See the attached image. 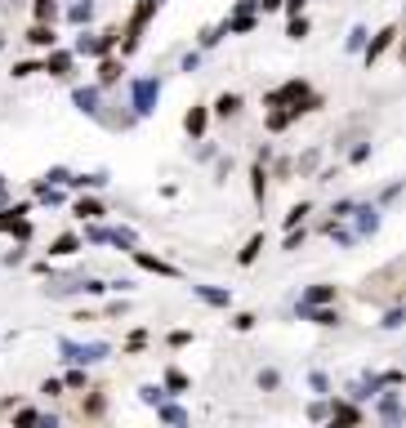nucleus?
<instances>
[{
	"instance_id": "24",
	"label": "nucleus",
	"mask_w": 406,
	"mask_h": 428,
	"mask_svg": "<svg viewBox=\"0 0 406 428\" xmlns=\"http://www.w3.org/2000/svg\"><path fill=\"white\" fill-rule=\"evenodd\" d=\"M304 32H308V23H304V18L295 14V23H290V36H295V41H299V36H304Z\"/></svg>"
},
{
	"instance_id": "20",
	"label": "nucleus",
	"mask_w": 406,
	"mask_h": 428,
	"mask_svg": "<svg viewBox=\"0 0 406 428\" xmlns=\"http://www.w3.org/2000/svg\"><path fill=\"white\" fill-rule=\"evenodd\" d=\"M196 294H201L205 303H228V294H223V290H205V285H201V290H196Z\"/></svg>"
},
{
	"instance_id": "25",
	"label": "nucleus",
	"mask_w": 406,
	"mask_h": 428,
	"mask_svg": "<svg viewBox=\"0 0 406 428\" xmlns=\"http://www.w3.org/2000/svg\"><path fill=\"white\" fill-rule=\"evenodd\" d=\"M254 196L263 201V165H254Z\"/></svg>"
},
{
	"instance_id": "28",
	"label": "nucleus",
	"mask_w": 406,
	"mask_h": 428,
	"mask_svg": "<svg viewBox=\"0 0 406 428\" xmlns=\"http://www.w3.org/2000/svg\"><path fill=\"white\" fill-rule=\"evenodd\" d=\"M259 5H263V9H277V5H281V0H259Z\"/></svg>"
},
{
	"instance_id": "10",
	"label": "nucleus",
	"mask_w": 406,
	"mask_h": 428,
	"mask_svg": "<svg viewBox=\"0 0 406 428\" xmlns=\"http://www.w3.org/2000/svg\"><path fill=\"white\" fill-rule=\"evenodd\" d=\"M77 250H81V241H77V236H72V232H63L59 241L50 245V254H77Z\"/></svg>"
},
{
	"instance_id": "23",
	"label": "nucleus",
	"mask_w": 406,
	"mask_h": 428,
	"mask_svg": "<svg viewBox=\"0 0 406 428\" xmlns=\"http://www.w3.org/2000/svg\"><path fill=\"white\" fill-rule=\"evenodd\" d=\"M72 18H77V23H85V18H90V0H81V5L72 9Z\"/></svg>"
},
{
	"instance_id": "4",
	"label": "nucleus",
	"mask_w": 406,
	"mask_h": 428,
	"mask_svg": "<svg viewBox=\"0 0 406 428\" xmlns=\"http://www.w3.org/2000/svg\"><path fill=\"white\" fill-rule=\"evenodd\" d=\"M63 353H72V361H99L108 348L103 344H90V348H77V344H63Z\"/></svg>"
},
{
	"instance_id": "22",
	"label": "nucleus",
	"mask_w": 406,
	"mask_h": 428,
	"mask_svg": "<svg viewBox=\"0 0 406 428\" xmlns=\"http://www.w3.org/2000/svg\"><path fill=\"white\" fill-rule=\"evenodd\" d=\"M165 384H170V388H187V375H183V370H170Z\"/></svg>"
},
{
	"instance_id": "21",
	"label": "nucleus",
	"mask_w": 406,
	"mask_h": 428,
	"mask_svg": "<svg viewBox=\"0 0 406 428\" xmlns=\"http://www.w3.org/2000/svg\"><path fill=\"white\" fill-rule=\"evenodd\" d=\"M81 415H103V397H99V393H94V397H90V402H85V406H81Z\"/></svg>"
},
{
	"instance_id": "18",
	"label": "nucleus",
	"mask_w": 406,
	"mask_h": 428,
	"mask_svg": "<svg viewBox=\"0 0 406 428\" xmlns=\"http://www.w3.org/2000/svg\"><path fill=\"white\" fill-rule=\"evenodd\" d=\"M54 14H59L54 0H36V18H41V23H45V18H54Z\"/></svg>"
},
{
	"instance_id": "7",
	"label": "nucleus",
	"mask_w": 406,
	"mask_h": 428,
	"mask_svg": "<svg viewBox=\"0 0 406 428\" xmlns=\"http://www.w3.org/2000/svg\"><path fill=\"white\" fill-rule=\"evenodd\" d=\"M183 130H187V134H201V130H205V108H192V112H187V116H183Z\"/></svg>"
},
{
	"instance_id": "16",
	"label": "nucleus",
	"mask_w": 406,
	"mask_h": 428,
	"mask_svg": "<svg viewBox=\"0 0 406 428\" xmlns=\"http://www.w3.org/2000/svg\"><path fill=\"white\" fill-rule=\"evenodd\" d=\"M304 312H308V317L317 321V326H335V321H339L335 312H322V308H304Z\"/></svg>"
},
{
	"instance_id": "27",
	"label": "nucleus",
	"mask_w": 406,
	"mask_h": 428,
	"mask_svg": "<svg viewBox=\"0 0 406 428\" xmlns=\"http://www.w3.org/2000/svg\"><path fill=\"white\" fill-rule=\"evenodd\" d=\"M286 9L290 14H304V0H286Z\"/></svg>"
},
{
	"instance_id": "1",
	"label": "nucleus",
	"mask_w": 406,
	"mask_h": 428,
	"mask_svg": "<svg viewBox=\"0 0 406 428\" xmlns=\"http://www.w3.org/2000/svg\"><path fill=\"white\" fill-rule=\"evenodd\" d=\"M156 5H161V0H139V5H134V14H130V27H125V50H134V45H139V36H143L148 18L156 14Z\"/></svg>"
},
{
	"instance_id": "11",
	"label": "nucleus",
	"mask_w": 406,
	"mask_h": 428,
	"mask_svg": "<svg viewBox=\"0 0 406 428\" xmlns=\"http://www.w3.org/2000/svg\"><path fill=\"white\" fill-rule=\"evenodd\" d=\"M237 108H241L237 94H219V103H214V112H219V116H237Z\"/></svg>"
},
{
	"instance_id": "5",
	"label": "nucleus",
	"mask_w": 406,
	"mask_h": 428,
	"mask_svg": "<svg viewBox=\"0 0 406 428\" xmlns=\"http://www.w3.org/2000/svg\"><path fill=\"white\" fill-rule=\"evenodd\" d=\"M330 299H335V285H313V290L304 294V308H322Z\"/></svg>"
},
{
	"instance_id": "9",
	"label": "nucleus",
	"mask_w": 406,
	"mask_h": 428,
	"mask_svg": "<svg viewBox=\"0 0 406 428\" xmlns=\"http://www.w3.org/2000/svg\"><path fill=\"white\" fill-rule=\"evenodd\" d=\"M68 68H72V59H68V54H50V59H45V68H41V72H54V76H68Z\"/></svg>"
},
{
	"instance_id": "15",
	"label": "nucleus",
	"mask_w": 406,
	"mask_h": 428,
	"mask_svg": "<svg viewBox=\"0 0 406 428\" xmlns=\"http://www.w3.org/2000/svg\"><path fill=\"white\" fill-rule=\"evenodd\" d=\"M77 214H85V218H99V214H103V205H99V201H85V196H81V201H77Z\"/></svg>"
},
{
	"instance_id": "6",
	"label": "nucleus",
	"mask_w": 406,
	"mask_h": 428,
	"mask_svg": "<svg viewBox=\"0 0 406 428\" xmlns=\"http://www.w3.org/2000/svg\"><path fill=\"white\" fill-rule=\"evenodd\" d=\"M134 259H139V268H148V272H161V277H174V268L161 259H152V254H143V250H134Z\"/></svg>"
},
{
	"instance_id": "14",
	"label": "nucleus",
	"mask_w": 406,
	"mask_h": 428,
	"mask_svg": "<svg viewBox=\"0 0 406 428\" xmlns=\"http://www.w3.org/2000/svg\"><path fill=\"white\" fill-rule=\"evenodd\" d=\"M259 250H263V232H259V236H250V245L241 250V263H254V254H259Z\"/></svg>"
},
{
	"instance_id": "19",
	"label": "nucleus",
	"mask_w": 406,
	"mask_h": 428,
	"mask_svg": "<svg viewBox=\"0 0 406 428\" xmlns=\"http://www.w3.org/2000/svg\"><path fill=\"white\" fill-rule=\"evenodd\" d=\"M250 27H254V18H250V14H237V18L228 23V32H250Z\"/></svg>"
},
{
	"instance_id": "26",
	"label": "nucleus",
	"mask_w": 406,
	"mask_h": 428,
	"mask_svg": "<svg viewBox=\"0 0 406 428\" xmlns=\"http://www.w3.org/2000/svg\"><path fill=\"white\" fill-rule=\"evenodd\" d=\"M161 420H170V424H183V411H174V406H165V411H161Z\"/></svg>"
},
{
	"instance_id": "17",
	"label": "nucleus",
	"mask_w": 406,
	"mask_h": 428,
	"mask_svg": "<svg viewBox=\"0 0 406 428\" xmlns=\"http://www.w3.org/2000/svg\"><path fill=\"white\" fill-rule=\"evenodd\" d=\"M77 103H81L85 112H99V108H94V103H99V94H94V90H77Z\"/></svg>"
},
{
	"instance_id": "12",
	"label": "nucleus",
	"mask_w": 406,
	"mask_h": 428,
	"mask_svg": "<svg viewBox=\"0 0 406 428\" xmlns=\"http://www.w3.org/2000/svg\"><path fill=\"white\" fill-rule=\"evenodd\" d=\"M116 76H121V63H116V59H108V63L99 68V81H103V85H112Z\"/></svg>"
},
{
	"instance_id": "13",
	"label": "nucleus",
	"mask_w": 406,
	"mask_h": 428,
	"mask_svg": "<svg viewBox=\"0 0 406 428\" xmlns=\"http://www.w3.org/2000/svg\"><path fill=\"white\" fill-rule=\"evenodd\" d=\"M335 420L339 424H362V411H353V406H335Z\"/></svg>"
},
{
	"instance_id": "2",
	"label": "nucleus",
	"mask_w": 406,
	"mask_h": 428,
	"mask_svg": "<svg viewBox=\"0 0 406 428\" xmlns=\"http://www.w3.org/2000/svg\"><path fill=\"white\" fill-rule=\"evenodd\" d=\"M156 94H161V85H156V81H139V85H134V108H139V112H152Z\"/></svg>"
},
{
	"instance_id": "8",
	"label": "nucleus",
	"mask_w": 406,
	"mask_h": 428,
	"mask_svg": "<svg viewBox=\"0 0 406 428\" xmlns=\"http://www.w3.org/2000/svg\"><path fill=\"white\" fill-rule=\"evenodd\" d=\"M27 41H32V45H41V50H54V32H50V27H32V32H27Z\"/></svg>"
},
{
	"instance_id": "3",
	"label": "nucleus",
	"mask_w": 406,
	"mask_h": 428,
	"mask_svg": "<svg viewBox=\"0 0 406 428\" xmlns=\"http://www.w3.org/2000/svg\"><path fill=\"white\" fill-rule=\"evenodd\" d=\"M393 41H398V27L389 23V27H384V32H380V36L371 41V45H366V63H375V59H380V54H384V50L393 45Z\"/></svg>"
}]
</instances>
